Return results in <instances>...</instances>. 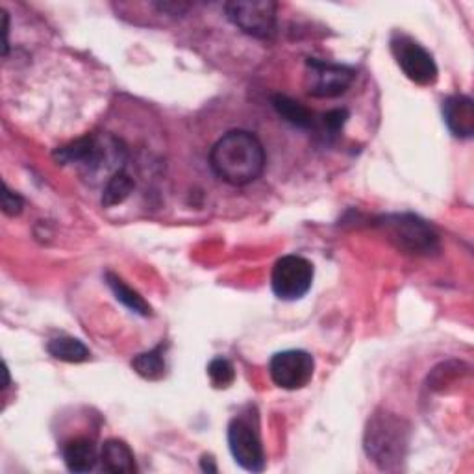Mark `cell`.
Instances as JSON below:
<instances>
[{"label":"cell","instance_id":"1","mask_svg":"<svg viewBox=\"0 0 474 474\" xmlns=\"http://www.w3.org/2000/svg\"><path fill=\"white\" fill-rule=\"evenodd\" d=\"M267 158L261 142L252 132L232 130L214 145L210 165L214 173L230 185H247L258 180Z\"/></svg>","mask_w":474,"mask_h":474},{"label":"cell","instance_id":"2","mask_svg":"<svg viewBox=\"0 0 474 474\" xmlns=\"http://www.w3.org/2000/svg\"><path fill=\"white\" fill-rule=\"evenodd\" d=\"M410 437L412 428L402 417L387 410H376L367 421L363 448L380 470L396 472L408 454Z\"/></svg>","mask_w":474,"mask_h":474},{"label":"cell","instance_id":"3","mask_svg":"<svg viewBox=\"0 0 474 474\" xmlns=\"http://www.w3.org/2000/svg\"><path fill=\"white\" fill-rule=\"evenodd\" d=\"M226 17L247 36L273 39L277 34L279 5L273 0H234L225 6Z\"/></svg>","mask_w":474,"mask_h":474},{"label":"cell","instance_id":"4","mask_svg":"<svg viewBox=\"0 0 474 474\" xmlns=\"http://www.w3.org/2000/svg\"><path fill=\"white\" fill-rule=\"evenodd\" d=\"M391 52L402 69V73L419 86H432L437 82V65L434 56L419 45L416 39L395 34L391 39Z\"/></svg>","mask_w":474,"mask_h":474},{"label":"cell","instance_id":"5","mask_svg":"<svg viewBox=\"0 0 474 474\" xmlns=\"http://www.w3.org/2000/svg\"><path fill=\"white\" fill-rule=\"evenodd\" d=\"M313 284V265L302 256H284L275 263L270 286L279 299L299 300Z\"/></svg>","mask_w":474,"mask_h":474},{"label":"cell","instance_id":"6","mask_svg":"<svg viewBox=\"0 0 474 474\" xmlns=\"http://www.w3.org/2000/svg\"><path fill=\"white\" fill-rule=\"evenodd\" d=\"M391 239L412 254H430L437 250V234L416 216H387L380 223Z\"/></svg>","mask_w":474,"mask_h":474},{"label":"cell","instance_id":"7","mask_svg":"<svg viewBox=\"0 0 474 474\" xmlns=\"http://www.w3.org/2000/svg\"><path fill=\"white\" fill-rule=\"evenodd\" d=\"M308 93L317 99H333L347 93L356 73L351 67L333 65L315 58L308 59Z\"/></svg>","mask_w":474,"mask_h":474},{"label":"cell","instance_id":"8","mask_svg":"<svg viewBox=\"0 0 474 474\" xmlns=\"http://www.w3.org/2000/svg\"><path fill=\"white\" fill-rule=\"evenodd\" d=\"M315 362L306 351H284L273 356L269 363V373L273 382L288 391L302 389L313 378Z\"/></svg>","mask_w":474,"mask_h":474},{"label":"cell","instance_id":"9","mask_svg":"<svg viewBox=\"0 0 474 474\" xmlns=\"http://www.w3.org/2000/svg\"><path fill=\"white\" fill-rule=\"evenodd\" d=\"M228 447L237 465L250 472H261L265 469V452L258 430L241 417H236L228 425Z\"/></svg>","mask_w":474,"mask_h":474},{"label":"cell","instance_id":"10","mask_svg":"<svg viewBox=\"0 0 474 474\" xmlns=\"http://www.w3.org/2000/svg\"><path fill=\"white\" fill-rule=\"evenodd\" d=\"M443 117L454 138L469 140L474 133V102L467 95H452L443 100Z\"/></svg>","mask_w":474,"mask_h":474},{"label":"cell","instance_id":"11","mask_svg":"<svg viewBox=\"0 0 474 474\" xmlns=\"http://www.w3.org/2000/svg\"><path fill=\"white\" fill-rule=\"evenodd\" d=\"M63 461L71 472H90L95 469L97 461H100V454L97 447L88 437H77L63 445Z\"/></svg>","mask_w":474,"mask_h":474},{"label":"cell","instance_id":"12","mask_svg":"<svg viewBox=\"0 0 474 474\" xmlns=\"http://www.w3.org/2000/svg\"><path fill=\"white\" fill-rule=\"evenodd\" d=\"M100 465L108 472H135L138 465H135L133 452L130 447L121 439H108L100 448Z\"/></svg>","mask_w":474,"mask_h":474},{"label":"cell","instance_id":"13","mask_svg":"<svg viewBox=\"0 0 474 474\" xmlns=\"http://www.w3.org/2000/svg\"><path fill=\"white\" fill-rule=\"evenodd\" d=\"M106 284L108 288L113 291L115 299L124 304L130 311L138 313L142 317H151L153 315V308L151 304L138 293L135 290H132L130 286H126L117 275L113 273H106Z\"/></svg>","mask_w":474,"mask_h":474},{"label":"cell","instance_id":"14","mask_svg":"<svg viewBox=\"0 0 474 474\" xmlns=\"http://www.w3.org/2000/svg\"><path fill=\"white\" fill-rule=\"evenodd\" d=\"M47 351L52 358L59 360V362H67V363H82L90 360V349L77 340V337H56V340H50L47 345Z\"/></svg>","mask_w":474,"mask_h":474},{"label":"cell","instance_id":"15","mask_svg":"<svg viewBox=\"0 0 474 474\" xmlns=\"http://www.w3.org/2000/svg\"><path fill=\"white\" fill-rule=\"evenodd\" d=\"M273 106L293 126H299V128H313L315 126L313 113L308 108H304L300 102H297L290 97L277 95L273 99Z\"/></svg>","mask_w":474,"mask_h":474},{"label":"cell","instance_id":"16","mask_svg":"<svg viewBox=\"0 0 474 474\" xmlns=\"http://www.w3.org/2000/svg\"><path fill=\"white\" fill-rule=\"evenodd\" d=\"M133 371L138 373L145 380H162L165 374V358H163V349L156 347L149 353H143L140 356H135L132 360Z\"/></svg>","mask_w":474,"mask_h":474},{"label":"cell","instance_id":"17","mask_svg":"<svg viewBox=\"0 0 474 474\" xmlns=\"http://www.w3.org/2000/svg\"><path fill=\"white\" fill-rule=\"evenodd\" d=\"M132 191H133V180L130 178V174L124 169H121L111 178H108L104 195H102V205L106 208L117 206L130 196Z\"/></svg>","mask_w":474,"mask_h":474},{"label":"cell","instance_id":"18","mask_svg":"<svg viewBox=\"0 0 474 474\" xmlns=\"http://www.w3.org/2000/svg\"><path fill=\"white\" fill-rule=\"evenodd\" d=\"M208 376L212 380V384L217 389H226L234 384L236 380V369L232 365L230 360L226 358H216L210 362L208 365Z\"/></svg>","mask_w":474,"mask_h":474},{"label":"cell","instance_id":"19","mask_svg":"<svg viewBox=\"0 0 474 474\" xmlns=\"http://www.w3.org/2000/svg\"><path fill=\"white\" fill-rule=\"evenodd\" d=\"M23 206H25L23 198L17 193L10 191V187L5 184V191H3V210H5V214L10 216V217H16L23 212Z\"/></svg>","mask_w":474,"mask_h":474},{"label":"cell","instance_id":"20","mask_svg":"<svg viewBox=\"0 0 474 474\" xmlns=\"http://www.w3.org/2000/svg\"><path fill=\"white\" fill-rule=\"evenodd\" d=\"M349 113L345 110H333L330 113H326L322 119H324V126L330 133H337L342 130V126L345 124Z\"/></svg>","mask_w":474,"mask_h":474},{"label":"cell","instance_id":"21","mask_svg":"<svg viewBox=\"0 0 474 474\" xmlns=\"http://www.w3.org/2000/svg\"><path fill=\"white\" fill-rule=\"evenodd\" d=\"M200 465H202V470H210V472H217V467H216V463H214L212 456H210V458H208V456H205V458H202Z\"/></svg>","mask_w":474,"mask_h":474}]
</instances>
